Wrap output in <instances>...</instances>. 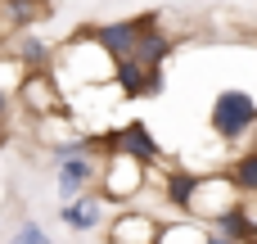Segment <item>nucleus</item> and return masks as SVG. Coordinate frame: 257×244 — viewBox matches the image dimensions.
Masks as SVG:
<instances>
[{
	"label": "nucleus",
	"mask_w": 257,
	"mask_h": 244,
	"mask_svg": "<svg viewBox=\"0 0 257 244\" xmlns=\"http://www.w3.org/2000/svg\"><path fill=\"white\" fill-rule=\"evenodd\" d=\"M149 186V168L126 158V154H108L99 149V177H95V195L104 204H117V208H131L140 199V190Z\"/></svg>",
	"instance_id": "1"
},
{
	"label": "nucleus",
	"mask_w": 257,
	"mask_h": 244,
	"mask_svg": "<svg viewBox=\"0 0 257 244\" xmlns=\"http://www.w3.org/2000/svg\"><path fill=\"white\" fill-rule=\"evenodd\" d=\"M208 127H212L217 140H226V145H244L248 131L257 127V100L248 95V91H239V86H226V91L212 100Z\"/></svg>",
	"instance_id": "2"
},
{
	"label": "nucleus",
	"mask_w": 257,
	"mask_h": 244,
	"mask_svg": "<svg viewBox=\"0 0 257 244\" xmlns=\"http://www.w3.org/2000/svg\"><path fill=\"white\" fill-rule=\"evenodd\" d=\"M14 109H23L27 118H59V113H68V104H63V91H59V82L50 77V72H23V82L14 86Z\"/></svg>",
	"instance_id": "3"
},
{
	"label": "nucleus",
	"mask_w": 257,
	"mask_h": 244,
	"mask_svg": "<svg viewBox=\"0 0 257 244\" xmlns=\"http://www.w3.org/2000/svg\"><path fill=\"white\" fill-rule=\"evenodd\" d=\"M99 149L126 154V158H136V163H145V168L163 163V145L154 140V131H149L145 122H122V127H113V131L99 140Z\"/></svg>",
	"instance_id": "4"
},
{
	"label": "nucleus",
	"mask_w": 257,
	"mask_h": 244,
	"mask_svg": "<svg viewBox=\"0 0 257 244\" xmlns=\"http://www.w3.org/2000/svg\"><path fill=\"white\" fill-rule=\"evenodd\" d=\"M230 204H239V195H235V186L226 181V172H208V177H199V186H194V195H190V217L194 222H212L217 213H226Z\"/></svg>",
	"instance_id": "5"
},
{
	"label": "nucleus",
	"mask_w": 257,
	"mask_h": 244,
	"mask_svg": "<svg viewBox=\"0 0 257 244\" xmlns=\"http://www.w3.org/2000/svg\"><path fill=\"white\" fill-rule=\"evenodd\" d=\"M172 50H176L172 32H163V23H158L154 14H140V32H136V50H131V59H140L145 68H163Z\"/></svg>",
	"instance_id": "6"
},
{
	"label": "nucleus",
	"mask_w": 257,
	"mask_h": 244,
	"mask_svg": "<svg viewBox=\"0 0 257 244\" xmlns=\"http://www.w3.org/2000/svg\"><path fill=\"white\" fill-rule=\"evenodd\" d=\"M95 177H99V154L63 158V163H59V177H54L59 199L68 204V199H77V195H90V190H95Z\"/></svg>",
	"instance_id": "7"
},
{
	"label": "nucleus",
	"mask_w": 257,
	"mask_h": 244,
	"mask_svg": "<svg viewBox=\"0 0 257 244\" xmlns=\"http://www.w3.org/2000/svg\"><path fill=\"white\" fill-rule=\"evenodd\" d=\"M108 240L113 244H154L158 240V217L154 213H140V208H126L108 222Z\"/></svg>",
	"instance_id": "8"
},
{
	"label": "nucleus",
	"mask_w": 257,
	"mask_h": 244,
	"mask_svg": "<svg viewBox=\"0 0 257 244\" xmlns=\"http://www.w3.org/2000/svg\"><path fill=\"white\" fill-rule=\"evenodd\" d=\"M136 32H140V18H113V23L90 27L95 45H99L108 59H126V54L136 50Z\"/></svg>",
	"instance_id": "9"
},
{
	"label": "nucleus",
	"mask_w": 257,
	"mask_h": 244,
	"mask_svg": "<svg viewBox=\"0 0 257 244\" xmlns=\"http://www.w3.org/2000/svg\"><path fill=\"white\" fill-rule=\"evenodd\" d=\"M9 50H14V59H18V68H23V72H50L54 45H50L45 36H36L32 27H27V32H18Z\"/></svg>",
	"instance_id": "10"
},
{
	"label": "nucleus",
	"mask_w": 257,
	"mask_h": 244,
	"mask_svg": "<svg viewBox=\"0 0 257 244\" xmlns=\"http://www.w3.org/2000/svg\"><path fill=\"white\" fill-rule=\"evenodd\" d=\"M59 217H63L68 231H81V235H86V231H99V226H104V199H99L95 190H90V195H77V199L63 204Z\"/></svg>",
	"instance_id": "11"
},
{
	"label": "nucleus",
	"mask_w": 257,
	"mask_h": 244,
	"mask_svg": "<svg viewBox=\"0 0 257 244\" xmlns=\"http://www.w3.org/2000/svg\"><path fill=\"white\" fill-rule=\"evenodd\" d=\"M194 186H199V172H190V168H167V172H163V199H167V208L190 213Z\"/></svg>",
	"instance_id": "12"
},
{
	"label": "nucleus",
	"mask_w": 257,
	"mask_h": 244,
	"mask_svg": "<svg viewBox=\"0 0 257 244\" xmlns=\"http://www.w3.org/2000/svg\"><path fill=\"white\" fill-rule=\"evenodd\" d=\"M108 82H113L126 100H140V95H145V86H149V68H145L140 59H131V54H126V59H113V77H108Z\"/></svg>",
	"instance_id": "13"
},
{
	"label": "nucleus",
	"mask_w": 257,
	"mask_h": 244,
	"mask_svg": "<svg viewBox=\"0 0 257 244\" xmlns=\"http://www.w3.org/2000/svg\"><path fill=\"white\" fill-rule=\"evenodd\" d=\"M208 226H212V235H221V240H230V244H248V235H253L244 204H230V208H226V213H217Z\"/></svg>",
	"instance_id": "14"
},
{
	"label": "nucleus",
	"mask_w": 257,
	"mask_h": 244,
	"mask_svg": "<svg viewBox=\"0 0 257 244\" xmlns=\"http://www.w3.org/2000/svg\"><path fill=\"white\" fill-rule=\"evenodd\" d=\"M226 181L235 186V195H239V199L257 195V149H244V154L226 168Z\"/></svg>",
	"instance_id": "15"
},
{
	"label": "nucleus",
	"mask_w": 257,
	"mask_h": 244,
	"mask_svg": "<svg viewBox=\"0 0 257 244\" xmlns=\"http://www.w3.org/2000/svg\"><path fill=\"white\" fill-rule=\"evenodd\" d=\"M203 240H208V226L203 222L176 217V222H158V240L154 244H203Z\"/></svg>",
	"instance_id": "16"
},
{
	"label": "nucleus",
	"mask_w": 257,
	"mask_h": 244,
	"mask_svg": "<svg viewBox=\"0 0 257 244\" xmlns=\"http://www.w3.org/2000/svg\"><path fill=\"white\" fill-rule=\"evenodd\" d=\"M5 244H54V240H50V235H45L36 222H23V226H18V231H14Z\"/></svg>",
	"instance_id": "17"
},
{
	"label": "nucleus",
	"mask_w": 257,
	"mask_h": 244,
	"mask_svg": "<svg viewBox=\"0 0 257 244\" xmlns=\"http://www.w3.org/2000/svg\"><path fill=\"white\" fill-rule=\"evenodd\" d=\"M9 113H14V104H9V91H5V86H0V118H5V122H9Z\"/></svg>",
	"instance_id": "18"
},
{
	"label": "nucleus",
	"mask_w": 257,
	"mask_h": 244,
	"mask_svg": "<svg viewBox=\"0 0 257 244\" xmlns=\"http://www.w3.org/2000/svg\"><path fill=\"white\" fill-rule=\"evenodd\" d=\"M203 244H230V240H221V235H212V231H208V240Z\"/></svg>",
	"instance_id": "19"
},
{
	"label": "nucleus",
	"mask_w": 257,
	"mask_h": 244,
	"mask_svg": "<svg viewBox=\"0 0 257 244\" xmlns=\"http://www.w3.org/2000/svg\"><path fill=\"white\" fill-rule=\"evenodd\" d=\"M5 131H9V122H5V118H0V145H5Z\"/></svg>",
	"instance_id": "20"
},
{
	"label": "nucleus",
	"mask_w": 257,
	"mask_h": 244,
	"mask_svg": "<svg viewBox=\"0 0 257 244\" xmlns=\"http://www.w3.org/2000/svg\"><path fill=\"white\" fill-rule=\"evenodd\" d=\"M248 244H257V231H253V235H248Z\"/></svg>",
	"instance_id": "21"
},
{
	"label": "nucleus",
	"mask_w": 257,
	"mask_h": 244,
	"mask_svg": "<svg viewBox=\"0 0 257 244\" xmlns=\"http://www.w3.org/2000/svg\"><path fill=\"white\" fill-rule=\"evenodd\" d=\"M32 5H45V0H32Z\"/></svg>",
	"instance_id": "22"
}]
</instances>
